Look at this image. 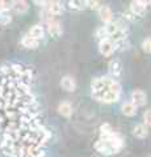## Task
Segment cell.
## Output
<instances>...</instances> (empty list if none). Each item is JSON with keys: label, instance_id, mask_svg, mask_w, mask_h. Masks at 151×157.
Instances as JSON below:
<instances>
[{"label": "cell", "instance_id": "cell-1", "mask_svg": "<svg viewBox=\"0 0 151 157\" xmlns=\"http://www.w3.org/2000/svg\"><path fill=\"white\" fill-rule=\"evenodd\" d=\"M32 80L28 67H0V153L7 157H47L51 132L40 119Z\"/></svg>", "mask_w": 151, "mask_h": 157}, {"label": "cell", "instance_id": "cell-2", "mask_svg": "<svg viewBox=\"0 0 151 157\" xmlns=\"http://www.w3.org/2000/svg\"><path fill=\"white\" fill-rule=\"evenodd\" d=\"M93 147L101 155L109 156L113 153H118V152L124 148V139L118 134L113 132V134L108 137H100L95 143Z\"/></svg>", "mask_w": 151, "mask_h": 157}, {"label": "cell", "instance_id": "cell-3", "mask_svg": "<svg viewBox=\"0 0 151 157\" xmlns=\"http://www.w3.org/2000/svg\"><path fill=\"white\" fill-rule=\"evenodd\" d=\"M92 98L99 102H103V104H114L120 100L121 97V93L118 92H114L112 89H108L105 92H101V93H97V94H91Z\"/></svg>", "mask_w": 151, "mask_h": 157}, {"label": "cell", "instance_id": "cell-4", "mask_svg": "<svg viewBox=\"0 0 151 157\" xmlns=\"http://www.w3.org/2000/svg\"><path fill=\"white\" fill-rule=\"evenodd\" d=\"M151 4V2H146V0H135V2L130 3V8L129 11L134 14L135 17L137 16H143L147 11V7Z\"/></svg>", "mask_w": 151, "mask_h": 157}, {"label": "cell", "instance_id": "cell-5", "mask_svg": "<svg viewBox=\"0 0 151 157\" xmlns=\"http://www.w3.org/2000/svg\"><path fill=\"white\" fill-rule=\"evenodd\" d=\"M46 30H47V33L50 34L51 37L58 38L59 36H62L63 28H62V24L59 22V20H58V18H53V20H50V21L46 22Z\"/></svg>", "mask_w": 151, "mask_h": 157}, {"label": "cell", "instance_id": "cell-6", "mask_svg": "<svg viewBox=\"0 0 151 157\" xmlns=\"http://www.w3.org/2000/svg\"><path fill=\"white\" fill-rule=\"evenodd\" d=\"M43 11H46L50 16L53 17H58L59 14H62L65 12V6H63V3L61 2H47L46 7L43 8Z\"/></svg>", "mask_w": 151, "mask_h": 157}, {"label": "cell", "instance_id": "cell-7", "mask_svg": "<svg viewBox=\"0 0 151 157\" xmlns=\"http://www.w3.org/2000/svg\"><path fill=\"white\" fill-rule=\"evenodd\" d=\"M116 50H117V45L110 39H104V41L99 42V51L101 55L110 56Z\"/></svg>", "mask_w": 151, "mask_h": 157}, {"label": "cell", "instance_id": "cell-8", "mask_svg": "<svg viewBox=\"0 0 151 157\" xmlns=\"http://www.w3.org/2000/svg\"><path fill=\"white\" fill-rule=\"evenodd\" d=\"M131 104H134L137 107H141V106H145L146 102H147V96H146V93L142 90V89H134L131 92Z\"/></svg>", "mask_w": 151, "mask_h": 157}, {"label": "cell", "instance_id": "cell-9", "mask_svg": "<svg viewBox=\"0 0 151 157\" xmlns=\"http://www.w3.org/2000/svg\"><path fill=\"white\" fill-rule=\"evenodd\" d=\"M97 14H99L101 21L104 22V25L113 22V11L110 9L109 6H103V4H101V7L99 8V11H97Z\"/></svg>", "mask_w": 151, "mask_h": 157}, {"label": "cell", "instance_id": "cell-10", "mask_svg": "<svg viewBox=\"0 0 151 157\" xmlns=\"http://www.w3.org/2000/svg\"><path fill=\"white\" fill-rule=\"evenodd\" d=\"M108 72H109V77L116 78L120 77L121 72H122V64L118 59H112V60L108 63Z\"/></svg>", "mask_w": 151, "mask_h": 157}, {"label": "cell", "instance_id": "cell-11", "mask_svg": "<svg viewBox=\"0 0 151 157\" xmlns=\"http://www.w3.org/2000/svg\"><path fill=\"white\" fill-rule=\"evenodd\" d=\"M61 86H62L66 92H75V89H76V81H75V78L72 77V76L66 75V76L62 77V80H61Z\"/></svg>", "mask_w": 151, "mask_h": 157}, {"label": "cell", "instance_id": "cell-12", "mask_svg": "<svg viewBox=\"0 0 151 157\" xmlns=\"http://www.w3.org/2000/svg\"><path fill=\"white\" fill-rule=\"evenodd\" d=\"M28 34L32 38H34L40 42L41 39H43V37H45V28H43L42 25H40V24H36V25H33L30 29H29Z\"/></svg>", "mask_w": 151, "mask_h": 157}, {"label": "cell", "instance_id": "cell-13", "mask_svg": "<svg viewBox=\"0 0 151 157\" xmlns=\"http://www.w3.org/2000/svg\"><path fill=\"white\" fill-rule=\"evenodd\" d=\"M58 113L65 118H70L72 115V113H74V107H72V105L69 101H63L58 105Z\"/></svg>", "mask_w": 151, "mask_h": 157}, {"label": "cell", "instance_id": "cell-14", "mask_svg": "<svg viewBox=\"0 0 151 157\" xmlns=\"http://www.w3.org/2000/svg\"><path fill=\"white\" fill-rule=\"evenodd\" d=\"M11 8H12L16 13L24 14V13L28 12L29 4H28V2H25V0H14V2L11 3Z\"/></svg>", "mask_w": 151, "mask_h": 157}, {"label": "cell", "instance_id": "cell-15", "mask_svg": "<svg viewBox=\"0 0 151 157\" xmlns=\"http://www.w3.org/2000/svg\"><path fill=\"white\" fill-rule=\"evenodd\" d=\"M21 45H22V47L28 48V50H34V48L40 46V42H38L37 39L32 38L29 34H25V36L21 38Z\"/></svg>", "mask_w": 151, "mask_h": 157}, {"label": "cell", "instance_id": "cell-16", "mask_svg": "<svg viewBox=\"0 0 151 157\" xmlns=\"http://www.w3.org/2000/svg\"><path fill=\"white\" fill-rule=\"evenodd\" d=\"M133 135L135 137H138V139H145L146 136L149 135V128L147 126H146L145 123H138L134 126L133 128Z\"/></svg>", "mask_w": 151, "mask_h": 157}, {"label": "cell", "instance_id": "cell-17", "mask_svg": "<svg viewBox=\"0 0 151 157\" xmlns=\"http://www.w3.org/2000/svg\"><path fill=\"white\" fill-rule=\"evenodd\" d=\"M121 110H122V114L126 115V117H134L135 114H137L138 107L135 106L134 104H131L130 101H128V102H124V104H122V106H121Z\"/></svg>", "mask_w": 151, "mask_h": 157}, {"label": "cell", "instance_id": "cell-18", "mask_svg": "<svg viewBox=\"0 0 151 157\" xmlns=\"http://www.w3.org/2000/svg\"><path fill=\"white\" fill-rule=\"evenodd\" d=\"M69 7L74 11H83V9L88 8L87 7V0H71V2L67 3Z\"/></svg>", "mask_w": 151, "mask_h": 157}, {"label": "cell", "instance_id": "cell-19", "mask_svg": "<svg viewBox=\"0 0 151 157\" xmlns=\"http://www.w3.org/2000/svg\"><path fill=\"white\" fill-rule=\"evenodd\" d=\"M12 22V13L9 9H2L0 11V25H8Z\"/></svg>", "mask_w": 151, "mask_h": 157}, {"label": "cell", "instance_id": "cell-20", "mask_svg": "<svg viewBox=\"0 0 151 157\" xmlns=\"http://www.w3.org/2000/svg\"><path fill=\"white\" fill-rule=\"evenodd\" d=\"M113 132L114 131L109 123H103L100 126V137H108L113 134Z\"/></svg>", "mask_w": 151, "mask_h": 157}, {"label": "cell", "instance_id": "cell-21", "mask_svg": "<svg viewBox=\"0 0 151 157\" xmlns=\"http://www.w3.org/2000/svg\"><path fill=\"white\" fill-rule=\"evenodd\" d=\"M95 37H96V39L99 42L104 41V39H109L108 33H106V30H105V26H100L99 29H97L96 33H95Z\"/></svg>", "mask_w": 151, "mask_h": 157}, {"label": "cell", "instance_id": "cell-22", "mask_svg": "<svg viewBox=\"0 0 151 157\" xmlns=\"http://www.w3.org/2000/svg\"><path fill=\"white\" fill-rule=\"evenodd\" d=\"M87 7L89 9H93V11H99V8L101 7V3L97 2V0H87Z\"/></svg>", "mask_w": 151, "mask_h": 157}, {"label": "cell", "instance_id": "cell-23", "mask_svg": "<svg viewBox=\"0 0 151 157\" xmlns=\"http://www.w3.org/2000/svg\"><path fill=\"white\" fill-rule=\"evenodd\" d=\"M142 50L147 54H151V38H146L142 41Z\"/></svg>", "mask_w": 151, "mask_h": 157}, {"label": "cell", "instance_id": "cell-24", "mask_svg": "<svg viewBox=\"0 0 151 157\" xmlns=\"http://www.w3.org/2000/svg\"><path fill=\"white\" fill-rule=\"evenodd\" d=\"M143 121H145V124H146V126L151 127V109L145 111V114H143Z\"/></svg>", "mask_w": 151, "mask_h": 157}, {"label": "cell", "instance_id": "cell-25", "mask_svg": "<svg viewBox=\"0 0 151 157\" xmlns=\"http://www.w3.org/2000/svg\"><path fill=\"white\" fill-rule=\"evenodd\" d=\"M9 8H11V3L0 0V11H2V9H9Z\"/></svg>", "mask_w": 151, "mask_h": 157}, {"label": "cell", "instance_id": "cell-26", "mask_svg": "<svg viewBox=\"0 0 151 157\" xmlns=\"http://www.w3.org/2000/svg\"><path fill=\"white\" fill-rule=\"evenodd\" d=\"M124 18L125 20H130V21H133V20H135V16L133 13H131L130 11H128V12H125L124 13Z\"/></svg>", "mask_w": 151, "mask_h": 157}, {"label": "cell", "instance_id": "cell-27", "mask_svg": "<svg viewBox=\"0 0 151 157\" xmlns=\"http://www.w3.org/2000/svg\"><path fill=\"white\" fill-rule=\"evenodd\" d=\"M149 157H151V155H150V156H149Z\"/></svg>", "mask_w": 151, "mask_h": 157}]
</instances>
